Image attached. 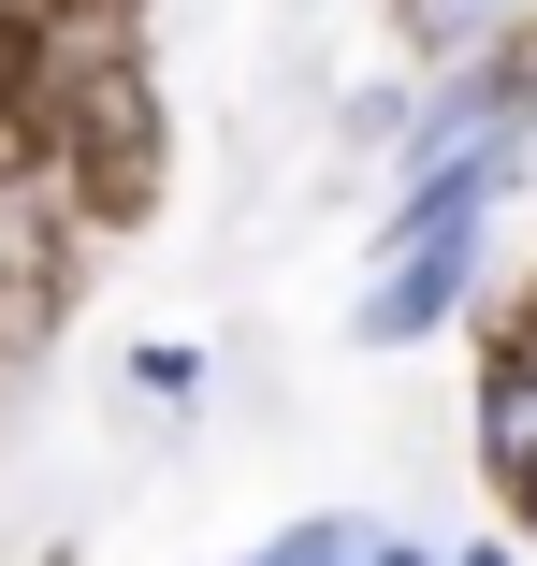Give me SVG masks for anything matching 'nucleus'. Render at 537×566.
Wrapping results in <instances>:
<instances>
[{"label": "nucleus", "instance_id": "2", "mask_svg": "<svg viewBox=\"0 0 537 566\" xmlns=\"http://www.w3.org/2000/svg\"><path fill=\"white\" fill-rule=\"evenodd\" d=\"M480 450H494V480H537V364H494V407H480Z\"/></svg>", "mask_w": 537, "mask_h": 566}, {"label": "nucleus", "instance_id": "1", "mask_svg": "<svg viewBox=\"0 0 537 566\" xmlns=\"http://www.w3.org/2000/svg\"><path fill=\"white\" fill-rule=\"evenodd\" d=\"M480 203H494V160H465V175L421 189V218H407L392 276L364 291V334H378V349H407V334H436V319H451V291L480 276Z\"/></svg>", "mask_w": 537, "mask_h": 566}, {"label": "nucleus", "instance_id": "4", "mask_svg": "<svg viewBox=\"0 0 537 566\" xmlns=\"http://www.w3.org/2000/svg\"><path fill=\"white\" fill-rule=\"evenodd\" d=\"M465 566H508V552H465Z\"/></svg>", "mask_w": 537, "mask_h": 566}, {"label": "nucleus", "instance_id": "5", "mask_svg": "<svg viewBox=\"0 0 537 566\" xmlns=\"http://www.w3.org/2000/svg\"><path fill=\"white\" fill-rule=\"evenodd\" d=\"M378 566H421V552H378Z\"/></svg>", "mask_w": 537, "mask_h": 566}, {"label": "nucleus", "instance_id": "3", "mask_svg": "<svg viewBox=\"0 0 537 566\" xmlns=\"http://www.w3.org/2000/svg\"><path fill=\"white\" fill-rule=\"evenodd\" d=\"M248 566H349V537H335V523H291V537H276V552H248Z\"/></svg>", "mask_w": 537, "mask_h": 566}]
</instances>
